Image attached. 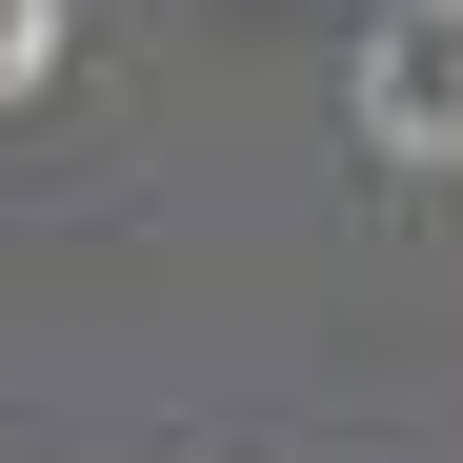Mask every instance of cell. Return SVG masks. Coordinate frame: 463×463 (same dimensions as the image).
<instances>
[{
    "label": "cell",
    "instance_id": "7a4b0ae2",
    "mask_svg": "<svg viewBox=\"0 0 463 463\" xmlns=\"http://www.w3.org/2000/svg\"><path fill=\"white\" fill-rule=\"evenodd\" d=\"M61 81V0H0V101H41Z\"/></svg>",
    "mask_w": 463,
    "mask_h": 463
},
{
    "label": "cell",
    "instance_id": "6da1fadb",
    "mask_svg": "<svg viewBox=\"0 0 463 463\" xmlns=\"http://www.w3.org/2000/svg\"><path fill=\"white\" fill-rule=\"evenodd\" d=\"M363 101L423 141V162H463V21H383V61H363Z\"/></svg>",
    "mask_w": 463,
    "mask_h": 463
}]
</instances>
